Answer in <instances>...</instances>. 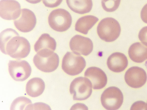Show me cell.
<instances>
[{"instance_id":"cell-1","label":"cell","mask_w":147,"mask_h":110,"mask_svg":"<svg viewBox=\"0 0 147 110\" xmlns=\"http://www.w3.org/2000/svg\"><path fill=\"white\" fill-rule=\"evenodd\" d=\"M30 45L25 38L20 36L15 30L7 28L0 34V48L3 54L20 60L29 54Z\"/></svg>"},{"instance_id":"cell-2","label":"cell","mask_w":147,"mask_h":110,"mask_svg":"<svg viewBox=\"0 0 147 110\" xmlns=\"http://www.w3.org/2000/svg\"><path fill=\"white\" fill-rule=\"evenodd\" d=\"M33 62L37 68L42 71L50 72L55 70L59 63V58L53 51L48 49L41 50L34 56Z\"/></svg>"},{"instance_id":"cell-3","label":"cell","mask_w":147,"mask_h":110,"mask_svg":"<svg viewBox=\"0 0 147 110\" xmlns=\"http://www.w3.org/2000/svg\"><path fill=\"white\" fill-rule=\"evenodd\" d=\"M121 31V27L118 22L111 17L102 19L97 28V33L100 38L107 42L116 40L119 36Z\"/></svg>"},{"instance_id":"cell-4","label":"cell","mask_w":147,"mask_h":110,"mask_svg":"<svg viewBox=\"0 0 147 110\" xmlns=\"http://www.w3.org/2000/svg\"><path fill=\"white\" fill-rule=\"evenodd\" d=\"M48 21L50 27L53 30L62 32L67 30L70 28L72 19L68 11L64 9L58 8L50 13Z\"/></svg>"},{"instance_id":"cell-5","label":"cell","mask_w":147,"mask_h":110,"mask_svg":"<svg viewBox=\"0 0 147 110\" xmlns=\"http://www.w3.org/2000/svg\"><path fill=\"white\" fill-rule=\"evenodd\" d=\"M86 64L84 58L80 55L68 52L63 58L61 66L63 70L66 73L74 76L81 73Z\"/></svg>"},{"instance_id":"cell-6","label":"cell","mask_w":147,"mask_h":110,"mask_svg":"<svg viewBox=\"0 0 147 110\" xmlns=\"http://www.w3.org/2000/svg\"><path fill=\"white\" fill-rule=\"evenodd\" d=\"M92 85L88 78L80 76L75 78L71 82L69 91L73 95L74 100H84L89 98L92 92Z\"/></svg>"},{"instance_id":"cell-7","label":"cell","mask_w":147,"mask_h":110,"mask_svg":"<svg viewBox=\"0 0 147 110\" xmlns=\"http://www.w3.org/2000/svg\"><path fill=\"white\" fill-rule=\"evenodd\" d=\"M100 100L102 105L106 109L116 110L121 106L123 96L119 88L115 87H110L103 92Z\"/></svg>"},{"instance_id":"cell-8","label":"cell","mask_w":147,"mask_h":110,"mask_svg":"<svg viewBox=\"0 0 147 110\" xmlns=\"http://www.w3.org/2000/svg\"><path fill=\"white\" fill-rule=\"evenodd\" d=\"M8 66L9 74L16 81H24L31 74V67L29 63L25 60H10Z\"/></svg>"},{"instance_id":"cell-9","label":"cell","mask_w":147,"mask_h":110,"mask_svg":"<svg viewBox=\"0 0 147 110\" xmlns=\"http://www.w3.org/2000/svg\"><path fill=\"white\" fill-rule=\"evenodd\" d=\"M124 78L128 86L133 88H138L141 87L145 84L147 76L143 69L134 66L130 68L126 71Z\"/></svg>"},{"instance_id":"cell-10","label":"cell","mask_w":147,"mask_h":110,"mask_svg":"<svg viewBox=\"0 0 147 110\" xmlns=\"http://www.w3.org/2000/svg\"><path fill=\"white\" fill-rule=\"evenodd\" d=\"M36 23V19L34 13L31 10L26 8L21 9L20 16L14 21L16 28L20 32L25 33L33 30Z\"/></svg>"},{"instance_id":"cell-11","label":"cell","mask_w":147,"mask_h":110,"mask_svg":"<svg viewBox=\"0 0 147 110\" xmlns=\"http://www.w3.org/2000/svg\"><path fill=\"white\" fill-rule=\"evenodd\" d=\"M69 46L74 52L85 56L92 52L93 47V42L90 38L79 35H76L71 39Z\"/></svg>"},{"instance_id":"cell-12","label":"cell","mask_w":147,"mask_h":110,"mask_svg":"<svg viewBox=\"0 0 147 110\" xmlns=\"http://www.w3.org/2000/svg\"><path fill=\"white\" fill-rule=\"evenodd\" d=\"M21 6L15 0H1L0 1V16L7 20H15L21 13Z\"/></svg>"},{"instance_id":"cell-13","label":"cell","mask_w":147,"mask_h":110,"mask_svg":"<svg viewBox=\"0 0 147 110\" xmlns=\"http://www.w3.org/2000/svg\"><path fill=\"white\" fill-rule=\"evenodd\" d=\"M84 76L91 82L94 89H100L104 88L107 82V75L100 68L96 67L88 68L84 73Z\"/></svg>"},{"instance_id":"cell-14","label":"cell","mask_w":147,"mask_h":110,"mask_svg":"<svg viewBox=\"0 0 147 110\" xmlns=\"http://www.w3.org/2000/svg\"><path fill=\"white\" fill-rule=\"evenodd\" d=\"M128 64L127 57L124 54L119 52L112 53L107 60V65L109 68L115 72H119L124 70Z\"/></svg>"},{"instance_id":"cell-15","label":"cell","mask_w":147,"mask_h":110,"mask_svg":"<svg viewBox=\"0 0 147 110\" xmlns=\"http://www.w3.org/2000/svg\"><path fill=\"white\" fill-rule=\"evenodd\" d=\"M128 53L130 59L136 63H142L147 59V46L140 42L132 44Z\"/></svg>"},{"instance_id":"cell-16","label":"cell","mask_w":147,"mask_h":110,"mask_svg":"<svg viewBox=\"0 0 147 110\" xmlns=\"http://www.w3.org/2000/svg\"><path fill=\"white\" fill-rule=\"evenodd\" d=\"M45 88L44 81L41 78L35 77L30 79L26 86L27 94L32 97H36L41 95Z\"/></svg>"},{"instance_id":"cell-17","label":"cell","mask_w":147,"mask_h":110,"mask_svg":"<svg viewBox=\"0 0 147 110\" xmlns=\"http://www.w3.org/2000/svg\"><path fill=\"white\" fill-rule=\"evenodd\" d=\"M66 2L71 10L81 14L89 12L93 5L92 0H66Z\"/></svg>"},{"instance_id":"cell-18","label":"cell","mask_w":147,"mask_h":110,"mask_svg":"<svg viewBox=\"0 0 147 110\" xmlns=\"http://www.w3.org/2000/svg\"><path fill=\"white\" fill-rule=\"evenodd\" d=\"M96 17L92 15H87L79 18L75 25V30L80 33L87 34L88 31L98 21Z\"/></svg>"},{"instance_id":"cell-19","label":"cell","mask_w":147,"mask_h":110,"mask_svg":"<svg viewBox=\"0 0 147 110\" xmlns=\"http://www.w3.org/2000/svg\"><path fill=\"white\" fill-rule=\"evenodd\" d=\"M57 43L55 39L48 34H42L35 43L34 48L36 52L44 49H48L54 51Z\"/></svg>"},{"instance_id":"cell-20","label":"cell","mask_w":147,"mask_h":110,"mask_svg":"<svg viewBox=\"0 0 147 110\" xmlns=\"http://www.w3.org/2000/svg\"><path fill=\"white\" fill-rule=\"evenodd\" d=\"M32 103L31 100L24 97H19L15 99L12 103L11 110L25 109L27 106Z\"/></svg>"},{"instance_id":"cell-21","label":"cell","mask_w":147,"mask_h":110,"mask_svg":"<svg viewBox=\"0 0 147 110\" xmlns=\"http://www.w3.org/2000/svg\"><path fill=\"white\" fill-rule=\"evenodd\" d=\"M121 0H102L101 4L103 9L108 12L115 11L118 8Z\"/></svg>"},{"instance_id":"cell-22","label":"cell","mask_w":147,"mask_h":110,"mask_svg":"<svg viewBox=\"0 0 147 110\" xmlns=\"http://www.w3.org/2000/svg\"><path fill=\"white\" fill-rule=\"evenodd\" d=\"M138 36L142 43L147 46V26L142 28L140 30Z\"/></svg>"},{"instance_id":"cell-23","label":"cell","mask_w":147,"mask_h":110,"mask_svg":"<svg viewBox=\"0 0 147 110\" xmlns=\"http://www.w3.org/2000/svg\"><path fill=\"white\" fill-rule=\"evenodd\" d=\"M63 0H42L45 5L50 8H54L59 6Z\"/></svg>"},{"instance_id":"cell-24","label":"cell","mask_w":147,"mask_h":110,"mask_svg":"<svg viewBox=\"0 0 147 110\" xmlns=\"http://www.w3.org/2000/svg\"><path fill=\"white\" fill-rule=\"evenodd\" d=\"M147 109V103L142 101H137L133 104L130 110Z\"/></svg>"},{"instance_id":"cell-25","label":"cell","mask_w":147,"mask_h":110,"mask_svg":"<svg viewBox=\"0 0 147 110\" xmlns=\"http://www.w3.org/2000/svg\"><path fill=\"white\" fill-rule=\"evenodd\" d=\"M140 16L142 21L147 23V3L142 8L141 11Z\"/></svg>"},{"instance_id":"cell-26","label":"cell","mask_w":147,"mask_h":110,"mask_svg":"<svg viewBox=\"0 0 147 110\" xmlns=\"http://www.w3.org/2000/svg\"><path fill=\"white\" fill-rule=\"evenodd\" d=\"M27 2L32 4H36L39 3L42 0H25Z\"/></svg>"},{"instance_id":"cell-27","label":"cell","mask_w":147,"mask_h":110,"mask_svg":"<svg viewBox=\"0 0 147 110\" xmlns=\"http://www.w3.org/2000/svg\"></svg>"}]
</instances>
